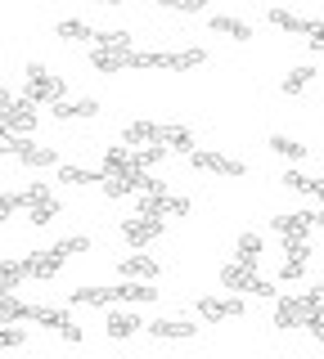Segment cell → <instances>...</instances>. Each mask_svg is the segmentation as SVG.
Masks as SVG:
<instances>
[{
  "instance_id": "1",
  "label": "cell",
  "mask_w": 324,
  "mask_h": 359,
  "mask_svg": "<svg viewBox=\"0 0 324 359\" xmlns=\"http://www.w3.org/2000/svg\"><path fill=\"white\" fill-rule=\"evenodd\" d=\"M27 86H23V99L27 104H41V108H50L54 99H63V81L50 72V67H41V63H27Z\"/></svg>"
},
{
  "instance_id": "2",
  "label": "cell",
  "mask_w": 324,
  "mask_h": 359,
  "mask_svg": "<svg viewBox=\"0 0 324 359\" xmlns=\"http://www.w3.org/2000/svg\"><path fill=\"white\" fill-rule=\"evenodd\" d=\"M189 166H194V171L226 175V180H239L243 171H248L243 162H234V157H226V153H212V149H194V153H189Z\"/></svg>"
},
{
  "instance_id": "3",
  "label": "cell",
  "mask_w": 324,
  "mask_h": 359,
  "mask_svg": "<svg viewBox=\"0 0 324 359\" xmlns=\"http://www.w3.org/2000/svg\"><path fill=\"white\" fill-rule=\"evenodd\" d=\"M122 238H127L131 247H149L153 238H162V216H144V211L127 216L122 220Z\"/></svg>"
},
{
  "instance_id": "4",
  "label": "cell",
  "mask_w": 324,
  "mask_h": 359,
  "mask_svg": "<svg viewBox=\"0 0 324 359\" xmlns=\"http://www.w3.org/2000/svg\"><path fill=\"white\" fill-rule=\"evenodd\" d=\"M243 314V297H198V319L207 323H226V319H239Z\"/></svg>"
},
{
  "instance_id": "5",
  "label": "cell",
  "mask_w": 324,
  "mask_h": 359,
  "mask_svg": "<svg viewBox=\"0 0 324 359\" xmlns=\"http://www.w3.org/2000/svg\"><path fill=\"white\" fill-rule=\"evenodd\" d=\"M136 211H144V216H189V198H171L162 189V194H140Z\"/></svg>"
},
{
  "instance_id": "6",
  "label": "cell",
  "mask_w": 324,
  "mask_h": 359,
  "mask_svg": "<svg viewBox=\"0 0 324 359\" xmlns=\"http://www.w3.org/2000/svg\"><path fill=\"white\" fill-rule=\"evenodd\" d=\"M0 121H5V126L14 130V135H32V130H37V112H32V104H27L23 95L9 99V104L0 108Z\"/></svg>"
},
{
  "instance_id": "7",
  "label": "cell",
  "mask_w": 324,
  "mask_h": 359,
  "mask_svg": "<svg viewBox=\"0 0 324 359\" xmlns=\"http://www.w3.org/2000/svg\"><path fill=\"white\" fill-rule=\"evenodd\" d=\"M306 306H302V297H275V328L293 332V328H306Z\"/></svg>"
},
{
  "instance_id": "8",
  "label": "cell",
  "mask_w": 324,
  "mask_h": 359,
  "mask_svg": "<svg viewBox=\"0 0 324 359\" xmlns=\"http://www.w3.org/2000/svg\"><path fill=\"white\" fill-rule=\"evenodd\" d=\"M14 157H18L23 166H32V171H41V166H59V153L46 149V144H32L27 135H18V149H14Z\"/></svg>"
},
{
  "instance_id": "9",
  "label": "cell",
  "mask_w": 324,
  "mask_h": 359,
  "mask_svg": "<svg viewBox=\"0 0 324 359\" xmlns=\"http://www.w3.org/2000/svg\"><path fill=\"white\" fill-rule=\"evenodd\" d=\"M117 274L122 278H149V283H153V278H158V261H153V256H144V252H127L117 261Z\"/></svg>"
},
{
  "instance_id": "10",
  "label": "cell",
  "mask_w": 324,
  "mask_h": 359,
  "mask_svg": "<svg viewBox=\"0 0 324 359\" xmlns=\"http://www.w3.org/2000/svg\"><path fill=\"white\" fill-rule=\"evenodd\" d=\"M91 67L104 72V76L127 72V67H131V50H99V45H91Z\"/></svg>"
},
{
  "instance_id": "11",
  "label": "cell",
  "mask_w": 324,
  "mask_h": 359,
  "mask_svg": "<svg viewBox=\"0 0 324 359\" xmlns=\"http://www.w3.org/2000/svg\"><path fill=\"white\" fill-rule=\"evenodd\" d=\"M153 297H158V287H149V278H122L113 287V301H122V306H140V301H153Z\"/></svg>"
},
{
  "instance_id": "12",
  "label": "cell",
  "mask_w": 324,
  "mask_h": 359,
  "mask_svg": "<svg viewBox=\"0 0 324 359\" xmlns=\"http://www.w3.org/2000/svg\"><path fill=\"white\" fill-rule=\"evenodd\" d=\"M221 287H230V292H252V287H257V269L243 265V261H230L226 269H221Z\"/></svg>"
},
{
  "instance_id": "13",
  "label": "cell",
  "mask_w": 324,
  "mask_h": 359,
  "mask_svg": "<svg viewBox=\"0 0 324 359\" xmlns=\"http://www.w3.org/2000/svg\"><path fill=\"white\" fill-rule=\"evenodd\" d=\"M63 269V256L54 252V247H46V252H32L27 256V278H54Z\"/></svg>"
},
{
  "instance_id": "14",
  "label": "cell",
  "mask_w": 324,
  "mask_h": 359,
  "mask_svg": "<svg viewBox=\"0 0 324 359\" xmlns=\"http://www.w3.org/2000/svg\"><path fill=\"white\" fill-rule=\"evenodd\" d=\"M271 229L284 238V233H311L316 229V211H288V216H275Z\"/></svg>"
},
{
  "instance_id": "15",
  "label": "cell",
  "mask_w": 324,
  "mask_h": 359,
  "mask_svg": "<svg viewBox=\"0 0 324 359\" xmlns=\"http://www.w3.org/2000/svg\"><path fill=\"white\" fill-rule=\"evenodd\" d=\"M50 112H54L59 121H77V117H95L99 104H95V99H54Z\"/></svg>"
},
{
  "instance_id": "16",
  "label": "cell",
  "mask_w": 324,
  "mask_h": 359,
  "mask_svg": "<svg viewBox=\"0 0 324 359\" xmlns=\"http://www.w3.org/2000/svg\"><path fill=\"white\" fill-rule=\"evenodd\" d=\"M149 332L158 337V341H189V337L198 332V323H185V319H158V323H149Z\"/></svg>"
},
{
  "instance_id": "17",
  "label": "cell",
  "mask_w": 324,
  "mask_h": 359,
  "mask_svg": "<svg viewBox=\"0 0 324 359\" xmlns=\"http://www.w3.org/2000/svg\"><path fill=\"white\" fill-rule=\"evenodd\" d=\"M158 144H167L171 153H185V157L198 149L194 130H185V126H158Z\"/></svg>"
},
{
  "instance_id": "18",
  "label": "cell",
  "mask_w": 324,
  "mask_h": 359,
  "mask_svg": "<svg viewBox=\"0 0 324 359\" xmlns=\"http://www.w3.org/2000/svg\"><path fill=\"white\" fill-rule=\"evenodd\" d=\"M104 180V166H59V184H99Z\"/></svg>"
},
{
  "instance_id": "19",
  "label": "cell",
  "mask_w": 324,
  "mask_h": 359,
  "mask_svg": "<svg viewBox=\"0 0 324 359\" xmlns=\"http://www.w3.org/2000/svg\"><path fill=\"white\" fill-rule=\"evenodd\" d=\"M104 175H122V171H131V166H136V157H131V144L127 149H122V144H113V149H104Z\"/></svg>"
},
{
  "instance_id": "20",
  "label": "cell",
  "mask_w": 324,
  "mask_h": 359,
  "mask_svg": "<svg viewBox=\"0 0 324 359\" xmlns=\"http://www.w3.org/2000/svg\"><path fill=\"white\" fill-rule=\"evenodd\" d=\"M122 144H158V121H127Z\"/></svg>"
},
{
  "instance_id": "21",
  "label": "cell",
  "mask_w": 324,
  "mask_h": 359,
  "mask_svg": "<svg viewBox=\"0 0 324 359\" xmlns=\"http://www.w3.org/2000/svg\"><path fill=\"white\" fill-rule=\"evenodd\" d=\"M32 319H37V323H41V328H50V332H59V328H63V323H68V319H72V314H68V306H32Z\"/></svg>"
},
{
  "instance_id": "22",
  "label": "cell",
  "mask_w": 324,
  "mask_h": 359,
  "mask_svg": "<svg viewBox=\"0 0 324 359\" xmlns=\"http://www.w3.org/2000/svg\"><path fill=\"white\" fill-rule=\"evenodd\" d=\"M54 36L77 41V45H91V41H95V27H91V22H77V18H68V22H54Z\"/></svg>"
},
{
  "instance_id": "23",
  "label": "cell",
  "mask_w": 324,
  "mask_h": 359,
  "mask_svg": "<svg viewBox=\"0 0 324 359\" xmlns=\"http://www.w3.org/2000/svg\"><path fill=\"white\" fill-rule=\"evenodd\" d=\"M234 261H243V265H261V233H243L239 243H234Z\"/></svg>"
},
{
  "instance_id": "24",
  "label": "cell",
  "mask_w": 324,
  "mask_h": 359,
  "mask_svg": "<svg viewBox=\"0 0 324 359\" xmlns=\"http://www.w3.org/2000/svg\"><path fill=\"white\" fill-rule=\"evenodd\" d=\"M284 184L297 189V194H306V198H316V202H324V180H311L302 171H284Z\"/></svg>"
},
{
  "instance_id": "25",
  "label": "cell",
  "mask_w": 324,
  "mask_h": 359,
  "mask_svg": "<svg viewBox=\"0 0 324 359\" xmlns=\"http://www.w3.org/2000/svg\"><path fill=\"white\" fill-rule=\"evenodd\" d=\"M212 32H221V36H230V41H252V27L243 18H230V14L212 18Z\"/></svg>"
},
{
  "instance_id": "26",
  "label": "cell",
  "mask_w": 324,
  "mask_h": 359,
  "mask_svg": "<svg viewBox=\"0 0 324 359\" xmlns=\"http://www.w3.org/2000/svg\"><path fill=\"white\" fill-rule=\"evenodd\" d=\"M140 323H144V319H136L131 310H113V314H108V337H117V341H122V337L140 332Z\"/></svg>"
},
{
  "instance_id": "27",
  "label": "cell",
  "mask_w": 324,
  "mask_h": 359,
  "mask_svg": "<svg viewBox=\"0 0 324 359\" xmlns=\"http://www.w3.org/2000/svg\"><path fill=\"white\" fill-rule=\"evenodd\" d=\"M23 319H32V306H27V301H18L14 292H9V297H0V323H23Z\"/></svg>"
},
{
  "instance_id": "28",
  "label": "cell",
  "mask_w": 324,
  "mask_h": 359,
  "mask_svg": "<svg viewBox=\"0 0 324 359\" xmlns=\"http://www.w3.org/2000/svg\"><path fill=\"white\" fill-rule=\"evenodd\" d=\"M311 81H316V67H293V72L284 76V81H279V90H284V95H302V90H311Z\"/></svg>"
},
{
  "instance_id": "29",
  "label": "cell",
  "mask_w": 324,
  "mask_h": 359,
  "mask_svg": "<svg viewBox=\"0 0 324 359\" xmlns=\"http://www.w3.org/2000/svg\"><path fill=\"white\" fill-rule=\"evenodd\" d=\"M72 306H113V287H77Z\"/></svg>"
},
{
  "instance_id": "30",
  "label": "cell",
  "mask_w": 324,
  "mask_h": 359,
  "mask_svg": "<svg viewBox=\"0 0 324 359\" xmlns=\"http://www.w3.org/2000/svg\"><path fill=\"white\" fill-rule=\"evenodd\" d=\"M271 153H279V157H288V162H302V157H306V144L288 140V135H271Z\"/></svg>"
},
{
  "instance_id": "31",
  "label": "cell",
  "mask_w": 324,
  "mask_h": 359,
  "mask_svg": "<svg viewBox=\"0 0 324 359\" xmlns=\"http://www.w3.org/2000/svg\"><path fill=\"white\" fill-rule=\"evenodd\" d=\"M167 153H171L167 144H149V149H140V144H131V157H136V166H144V171H149V166H158Z\"/></svg>"
},
{
  "instance_id": "32",
  "label": "cell",
  "mask_w": 324,
  "mask_h": 359,
  "mask_svg": "<svg viewBox=\"0 0 324 359\" xmlns=\"http://www.w3.org/2000/svg\"><path fill=\"white\" fill-rule=\"evenodd\" d=\"M37 202H54V189L50 184H41V180H37V184H27V189H18V207H37Z\"/></svg>"
},
{
  "instance_id": "33",
  "label": "cell",
  "mask_w": 324,
  "mask_h": 359,
  "mask_svg": "<svg viewBox=\"0 0 324 359\" xmlns=\"http://www.w3.org/2000/svg\"><path fill=\"white\" fill-rule=\"evenodd\" d=\"M59 211H63V207H59V198H54V202H37V207H27V220L37 224V229H46L50 220H59Z\"/></svg>"
},
{
  "instance_id": "34",
  "label": "cell",
  "mask_w": 324,
  "mask_h": 359,
  "mask_svg": "<svg viewBox=\"0 0 324 359\" xmlns=\"http://www.w3.org/2000/svg\"><path fill=\"white\" fill-rule=\"evenodd\" d=\"M91 45H99V50H131V32H95V41Z\"/></svg>"
},
{
  "instance_id": "35",
  "label": "cell",
  "mask_w": 324,
  "mask_h": 359,
  "mask_svg": "<svg viewBox=\"0 0 324 359\" xmlns=\"http://www.w3.org/2000/svg\"><path fill=\"white\" fill-rule=\"evenodd\" d=\"M207 54L203 50H176L171 54V72H189V67H203Z\"/></svg>"
},
{
  "instance_id": "36",
  "label": "cell",
  "mask_w": 324,
  "mask_h": 359,
  "mask_svg": "<svg viewBox=\"0 0 324 359\" xmlns=\"http://www.w3.org/2000/svg\"><path fill=\"white\" fill-rule=\"evenodd\" d=\"M266 18H271V22H275L279 32H293V36H302V22H306V18L288 14V9H271V14H266Z\"/></svg>"
},
{
  "instance_id": "37",
  "label": "cell",
  "mask_w": 324,
  "mask_h": 359,
  "mask_svg": "<svg viewBox=\"0 0 324 359\" xmlns=\"http://www.w3.org/2000/svg\"><path fill=\"white\" fill-rule=\"evenodd\" d=\"M23 346H27V332L23 328H14V323L0 328V351H23Z\"/></svg>"
},
{
  "instance_id": "38",
  "label": "cell",
  "mask_w": 324,
  "mask_h": 359,
  "mask_svg": "<svg viewBox=\"0 0 324 359\" xmlns=\"http://www.w3.org/2000/svg\"><path fill=\"white\" fill-rule=\"evenodd\" d=\"M302 274H306V261H302V256H284V265H279V283H297Z\"/></svg>"
},
{
  "instance_id": "39",
  "label": "cell",
  "mask_w": 324,
  "mask_h": 359,
  "mask_svg": "<svg viewBox=\"0 0 324 359\" xmlns=\"http://www.w3.org/2000/svg\"><path fill=\"white\" fill-rule=\"evenodd\" d=\"M99 189H104V198H127V194H136V189L127 184V175H104V180H99Z\"/></svg>"
},
{
  "instance_id": "40",
  "label": "cell",
  "mask_w": 324,
  "mask_h": 359,
  "mask_svg": "<svg viewBox=\"0 0 324 359\" xmlns=\"http://www.w3.org/2000/svg\"><path fill=\"white\" fill-rule=\"evenodd\" d=\"M54 252L68 261V256H77V252H91V238H82V233H72V238H59L54 243Z\"/></svg>"
},
{
  "instance_id": "41",
  "label": "cell",
  "mask_w": 324,
  "mask_h": 359,
  "mask_svg": "<svg viewBox=\"0 0 324 359\" xmlns=\"http://www.w3.org/2000/svg\"><path fill=\"white\" fill-rule=\"evenodd\" d=\"M302 36H306L311 50H324V22L320 18H306V22H302Z\"/></svg>"
},
{
  "instance_id": "42",
  "label": "cell",
  "mask_w": 324,
  "mask_h": 359,
  "mask_svg": "<svg viewBox=\"0 0 324 359\" xmlns=\"http://www.w3.org/2000/svg\"><path fill=\"white\" fill-rule=\"evenodd\" d=\"M0 274L14 278V283H18V278H27V256H23V261H14V256H9V261H0Z\"/></svg>"
},
{
  "instance_id": "43",
  "label": "cell",
  "mask_w": 324,
  "mask_h": 359,
  "mask_svg": "<svg viewBox=\"0 0 324 359\" xmlns=\"http://www.w3.org/2000/svg\"><path fill=\"white\" fill-rule=\"evenodd\" d=\"M302 306L316 314V310L324 306V283H316V287H306V292H302ZM311 314H306V319H311Z\"/></svg>"
},
{
  "instance_id": "44",
  "label": "cell",
  "mask_w": 324,
  "mask_h": 359,
  "mask_svg": "<svg viewBox=\"0 0 324 359\" xmlns=\"http://www.w3.org/2000/svg\"><path fill=\"white\" fill-rule=\"evenodd\" d=\"M14 149H18V135L9 130L5 121H0V153H14Z\"/></svg>"
},
{
  "instance_id": "45",
  "label": "cell",
  "mask_w": 324,
  "mask_h": 359,
  "mask_svg": "<svg viewBox=\"0 0 324 359\" xmlns=\"http://www.w3.org/2000/svg\"><path fill=\"white\" fill-rule=\"evenodd\" d=\"M252 297H279V292H275V283H271V278H261V274H257V287H252Z\"/></svg>"
},
{
  "instance_id": "46",
  "label": "cell",
  "mask_w": 324,
  "mask_h": 359,
  "mask_svg": "<svg viewBox=\"0 0 324 359\" xmlns=\"http://www.w3.org/2000/svg\"><path fill=\"white\" fill-rule=\"evenodd\" d=\"M0 211H5V216H14V211H23V207H18V194H0Z\"/></svg>"
},
{
  "instance_id": "47",
  "label": "cell",
  "mask_w": 324,
  "mask_h": 359,
  "mask_svg": "<svg viewBox=\"0 0 324 359\" xmlns=\"http://www.w3.org/2000/svg\"><path fill=\"white\" fill-rule=\"evenodd\" d=\"M59 337H63V341H72V346H77V341H82V328H77V323L68 319V323L59 328Z\"/></svg>"
},
{
  "instance_id": "48",
  "label": "cell",
  "mask_w": 324,
  "mask_h": 359,
  "mask_svg": "<svg viewBox=\"0 0 324 359\" xmlns=\"http://www.w3.org/2000/svg\"><path fill=\"white\" fill-rule=\"evenodd\" d=\"M306 328H311V332H316L320 341H324V314H320V310H316V314H311V319H306Z\"/></svg>"
},
{
  "instance_id": "49",
  "label": "cell",
  "mask_w": 324,
  "mask_h": 359,
  "mask_svg": "<svg viewBox=\"0 0 324 359\" xmlns=\"http://www.w3.org/2000/svg\"><path fill=\"white\" fill-rule=\"evenodd\" d=\"M203 5H207V0H181V14H198Z\"/></svg>"
},
{
  "instance_id": "50",
  "label": "cell",
  "mask_w": 324,
  "mask_h": 359,
  "mask_svg": "<svg viewBox=\"0 0 324 359\" xmlns=\"http://www.w3.org/2000/svg\"><path fill=\"white\" fill-rule=\"evenodd\" d=\"M18 283H14V278H5V274H0V297H9V292H14Z\"/></svg>"
},
{
  "instance_id": "51",
  "label": "cell",
  "mask_w": 324,
  "mask_h": 359,
  "mask_svg": "<svg viewBox=\"0 0 324 359\" xmlns=\"http://www.w3.org/2000/svg\"><path fill=\"white\" fill-rule=\"evenodd\" d=\"M153 5H162V9H181V0H153Z\"/></svg>"
},
{
  "instance_id": "52",
  "label": "cell",
  "mask_w": 324,
  "mask_h": 359,
  "mask_svg": "<svg viewBox=\"0 0 324 359\" xmlns=\"http://www.w3.org/2000/svg\"><path fill=\"white\" fill-rule=\"evenodd\" d=\"M99 5H113L117 9V5H127V0H99Z\"/></svg>"
},
{
  "instance_id": "53",
  "label": "cell",
  "mask_w": 324,
  "mask_h": 359,
  "mask_svg": "<svg viewBox=\"0 0 324 359\" xmlns=\"http://www.w3.org/2000/svg\"><path fill=\"white\" fill-rule=\"evenodd\" d=\"M316 224H324V207H320V211H316Z\"/></svg>"
},
{
  "instance_id": "54",
  "label": "cell",
  "mask_w": 324,
  "mask_h": 359,
  "mask_svg": "<svg viewBox=\"0 0 324 359\" xmlns=\"http://www.w3.org/2000/svg\"><path fill=\"white\" fill-rule=\"evenodd\" d=\"M5 220H9V216H5V211H0V224H5Z\"/></svg>"
},
{
  "instance_id": "55",
  "label": "cell",
  "mask_w": 324,
  "mask_h": 359,
  "mask_svg": "<svg viewBox=\"0 0 324 359\" xmlns=\"http://www.w3.org/2000/svg\"><path fill=\"white\" fill-rule=\"evenodd\" d=\"M320 314H324V306H320Z\"/></svg>"
}]
</instances>
